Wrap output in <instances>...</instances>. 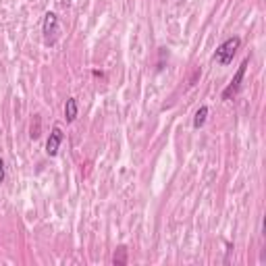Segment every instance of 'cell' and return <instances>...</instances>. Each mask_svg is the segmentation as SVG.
Returning a JSON list of instances; mask_svg holds the SVG:
<instances>
[{"mask_svg":"<svg viewBox=\"0 0 266 266\" xmlns=\"http://www.w3.org/2000/svg\"><path fill=\"white\" fill-rule=\"evenodd\" d=\"M239 46H241V38H237V35H233V38L225 40L216 48V52H214V61H216L220 66H227L229 63L233 61V56L239 50Z\"/></svg>","mask_w":266,"mask_h":266,"instance_id":"1","label":"cell"},{"mask_svg":"<svg viewBox=\"0 0 266 266\" xmlns=\"http://www.w3.org/2000/svg\"><path fill=\"white\" fill-rule=\"evenodd\" d=\"M248 65H249V58H246L239 66H237V73L233 75V79H231V83H229L225 90H223V100H233L235 96L239 94V90H241V81H243V77H246V69H248Z\"/></svg>","mask_w":266,"mask_h":266,"instance_id":"2","label":"cell"},{"mask_svg":"<svg viewBox=\"0 0 266 266\" xmlns=\"http://www.w3.org/2000/svg\"><path fill=\"white\" fill-rule=\"evenodd\" d=\"M42 32H44V38H46L48 44H54L56 42V35H58V17H56L54 13H46Z\"/></svg>","mask_w":266,"mask_h":266,"instance_id":"3","label":"cell"},{"mask_svg":"<svg viewBox=\"0 0 266 266\" xmlns=\"http://www.w3.org/2000/svg\"><path fill=\"white\" fill-rule=\"evenodd\" d=\"M61 144H63V129L61 127H52L50 137L46 142V154H48V156H56L58 150H61Z\"/></svg>","mask_w":266,"mask_h":266,"instance_id":"4","label":"cell"},{"mask_svg":"<svg viewBox=\"0 0 266 266\" xmlns=\"http://www.w3.org/2000/svg\"><path fill=\"white\" fill-rule=\"evenodd\" d=\"M77 113H79V106H77V100L75 98H69L65 104V119L66 123H73L77 119Z\"/></svg>","mask_w":266,"mask_h":266,"instance_id":"5","label":"cell"},{"mask_svg":"<svg viewBox=\"0 0 266 266\" xmlns=\"http://www.w3.org/2000/svg\"><path fill=\"white\" fill-rule=\"evenodd\" d=\"M206 119H208V106H200L198 113H196V116H194V127H196V129L204 127Z\"/></svg>","mask_w":266,"mask_h":266,"instance_id":"6","label":"cell"},{"mask_svg":"<svg viewBox=\"0 0 266 266\" xmlns=\"http://www.w3.org/2000/svg\"><path fill=\"white\" fill-rule=\"evenodd\" d=\"M113 262H115L116 266L127 264V248H125V246L116 248V252H115V256H113Z\"/></svg>","mask_w":266,"mask_h":266,"instance_id":"7","label":"cell"},{"mask_svg":"<svg viewBox=\"0 0 266 266\" xmlns=\"http://www.w3.org/2000/svg\"><path fill=\"white\" fill-rule=\"evenodd\" d=\"M4 177H6V171H4V160L0 158V183H4Z\"/></svg>","mask_w":266,"mask_h":266,"instance_id":"8","label":"cell"}]
</instances>
